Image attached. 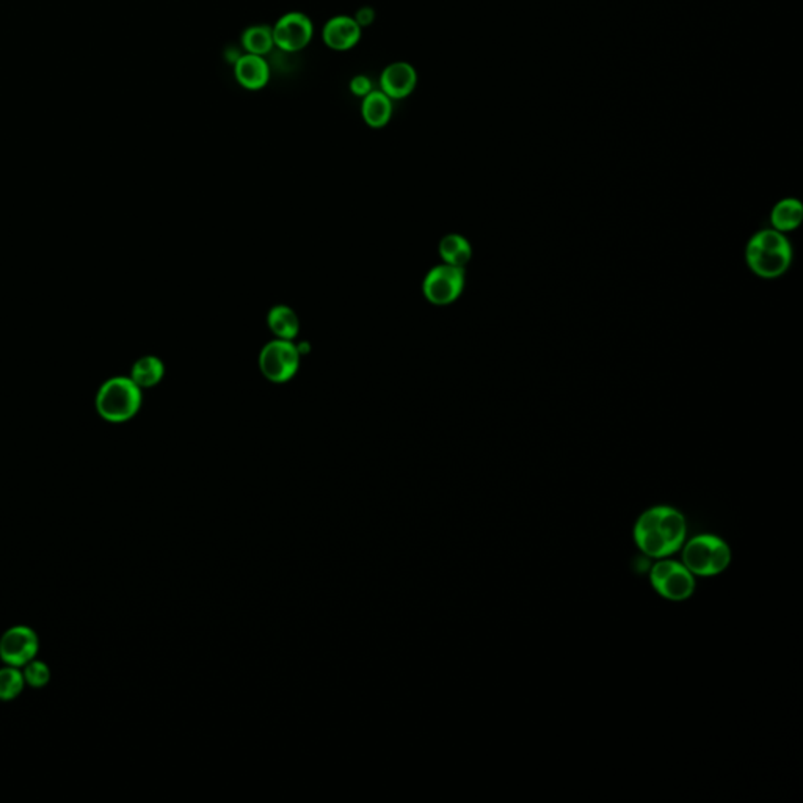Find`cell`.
<instances>
[{"instance_id":"obj_3","label":"cell","mask_w":803,"mask_h":803,"mask_svg":"<svg viewBox=\"0 0 803 803\" xmlns=\"http://www.w3.org/2000/svg\"><path fill=\"white\" fill-rule=\"evenodd\" d=\"M142 388L130 377L104 381L96 394V412L104 421L120 424L134 418L142 408Z\"/></svg>"},{"instance_id":"obj_15","label":"cell","mask_w":803,"mask_h":803,"mask_svg":"<svg viewBox=\"0 0 803 803\" xmlns=\"http://www.w3.org/2000/svg\"><path fill=\"white\" fill-rule=\"evenodd\" d=\"M803 217V207L800 201L788 198L780 201L772 211V225L775 231L788 232L800 225Z\"/></svg>"},{"instance_id":"obj_23","label":"cell","mask_w":803,"mask_h":803,"mask_svg":"<svg viewBox=\"0 0 803 803\" xmlns=\"http://www.w3.org/2000/svg\"><path fill=\"white\" fill-rule=\"evenodd\" d=\"M244 54L245 52L240 51L238 47H232V49H228V51H225L226 62L234 66V64L238 63V58L242 57Z\"/></svg>"},{"instance_id":"obj_19","label":"cell","mask_w":803,"mask_h":803,"mask_svg":"<svg viewBox=\"0 0 803 803\" xmlns=\"http://www.w3.org/2000/svg\"><path fill=\"white\" fill-rule=\"evenodd\" d=\"M24 676L20 667L7 665L0 668V700H13L24 689Z\"/></svg>"},{"instance_id":"obj_5","label":"cell","mask_w":803,"mask_h":803,"mask_svg":"<svg viewBox=\"0 0 803 803\" xmlns=\"http://www.w3.org/2000/svg\"><path fill=\"white\" fill-rule=\"evenodd\" d=\"M649 581L655 590L670 601H684L695 590L694 574L675 560L657 562L651 570Z\"/></svg>"},{"instance_id":"obj_4","label":"cell","mask_w":803,"mask_h":803,"mask_svg":"<svg viewBox=\"0 0 803 803\" xmlns=\"http://www.w3.org/2000/svg\"><path fill=\"white\" fill-rule=\"evenodd\" d=\"M732 562V549L715 535H698L689 541L682 553V565L697 576H715Z\"/></svg>"},{"instance_id":"obj_6","label":"cell","mask_w":803,"mask_h":803,"mask_svg":"<svg viewBox=\"0 0 803 803\" xmlns=\"http://www.w3.org/2000/svg\"><path fill=\"white\" fill-rule=\"evenodd\" d=\"M300 364V348L284 339L269 342L261 352L259 366L265 379L273 383H284L292 379Z\"/></svg>"},{"instance_id":"obj_2","label":"cell","mask_w":803,"mask_h":803,"mask_svg":"<svg viewBox=\"0 0 803 803\" xmlns=\"http://www.w3.org/2000/svg\"><path fill=\"white\" fill-rule=\"evenodd\" d=\"M746 256L753 273L763 278H777L788 271L792 250L783 232L765 230L753 236L747 245Z\"/></svg>"},{"instance_id":"obj_9","label":"cell","mask_w":803,"mask_h":803,"mask_svg":"<svg viewBox=\"0 0 803 803\" xmlns=\"http://www.w3.org/2000/svg\"><path fill=\"white\" fill-rule=\"evenodd\" d=\"M39 640L37 632L29 626H13L0 637V659L7 665L22 667L35 659Z\"/></svg>"},{"instance_id":"obj_21","label":"cell","mask_w":803,"mask_h":803,"mask_svg":"<svg viewBox=\"0 0 803 803\" xmlns=\"http://www.w3.org/2000/svg\"><path fill=\"white\" fill-rule=\"evenodd\" d=\"M372 90H375V88H373L372 80L367 78V76H364V74L355 76V78L350 80V91L354 93L355 96H367Z\"/></svg>"},{"instance_id":"obj_18","label":"cell","mask_w":803,"mask_h":803,"mask_svg":"<svg viewBox=\"0 0 803 803\" xmlns=\"http://www.w3.org/2000/svg\"><path fill=\"white\" fill-rule=\"evenodd\" d=\"M439 255L444 263L463 269L471 259V245L466 238L458 234H449L439 244Z\"/></svg>"},{"instance_id":"obj_12","label":"cell","mask_w":803,"mask_h":803,"mask_svg":"<svg viewBox=\"0 0 803 803\" xmlns=\"http://www.w3.org/2000/svg\"><path fill=\"white\" fill-rule=\"evenodd\" d=\"M232 68H234L236 80L245 90H263V87L271 80V66L265 57H261V55H253V54L245 52Z\"/></svg>"},{"instance_id":"obj_14","label":"cell","mask_w":803,"mask_h":803,"mask_svg":"<svg viewBox=\"0 0 803 803\" xmlns=\"http://www.w3.org/2000/svg\"><path fill=\"white\" fill-rule=\"evenodd\" d=\"M273 47L275 39L271 26H251L242 33V49L247 54L265 57L273 51Z\"/></svg>"},{"instance_id":"obj_16","label":"cell","mask_w":803,"mask_h":803,"mask_svg":"<svg viewBox=\"0 0 803 803\" xmlns=\"http://www.w3.org/2000/svg\"><path fill=\"white\" fill-rule=\"evenodd\" d=\"M165 375V366L157 356H143L137 360L132 366L130 379L136 381L140 388H153L159 385Z\"/></svg>"},{"instance_id":"obj_1","label":"cell","mask_w":803,"mask_h":803,"mask_svg":"<svg viewBox=\"0 0 803 803\" xmlns=\"http://www.w3.org/2000/svg\"><path fill=\"white\" fill-rule=\"evenodd\" d=\"M688 526L680 510L656 506L643 512L634 526V540L643 554L665 559L682 549Z\"/></svg>"},{"instance_id":"obj_11","label":"cell","mask_w":803,"mask_h":803,"mask_svg":"<svg viewBox=\"0 0 803 803\" xmlns=\"http://www.w3.org/2000/svg\"><path fill=\"white\" fill-rule=\"evenodd\" d=\"M363 29L354 16H334L322 30V39L331 51L346 52L360 43Z\"/></svg>"},{"instance_id":"obj_17","label":"cell","mask_w":803,"mask_h":803,"mask_svg":"<svg viewBox=\"0 0 803 803\" xmlns=\"http://www.w3.org/2000/svg\"><path fill=\"white\" fill-rule=\"evenodd\" d=\"M269 327H271L272 331L277 336L278 339L292 341L298 334L300 323H298V317H297L296 313L292 309L288 308V306H275L269 313Z\"/></svg>"},{"instance_id":"obj_20","label":"cell","mask_w":803,"mask_h":803,"mask_svg":"<svg viewBox=\"0 0 803 803\" xmlns=\"http://www.w3.org/2000/svg\"><path fill=\"white\" fill-rule=\"evenodd\" d=\"M21 672L24 676V682L32 688H43L51 680V670L45 662L38 659L27 662L26 665H22Z\"/></svg>"},{"instance_id":"obj_8","label":"cell","mask_w":803,"mask_h":803,"mask_svg":"<svg viewBox=\"0 0 803 803\" xmlns=\"http://www.w3.org/2000/svg\"><path fill=\"white\" fill-rule=\"evenodd\" d=\"M464 288V273L460 267L449 263L438 265L429 272L424 280V296L433 305H449L456 302Z\"/></svg>"},{"instance_id":"obj_13","label":"cell","mask_w":803,"mask_h":803,"mask_svg":"<svg viewBox=\"0 0 803 803\" xmlns=\"http://www.w3.org/2000/svg\"><path fill=\"white\" fill-rule=\"evenodd\" d=\"M392 109L391 97L386 96L381 90H372L363 97L361 115L369 128L381 129L391 120Z\"/></svg>"},{"instance_id":"obj_22","label":"cell","mask_w":803,"mask_h":803,"mask_svg":"<svg viewBox=\"0 0 803 803\" xmlns=\"http://www.w3.org/2000/svg\"><path fill=\"white\" fill-rule=\"evenodd\" d=\"M354 18L360 24L361 29L372 26L373 21H375V10L372 7L360 8Z\"/></svg>"},{"instance_id":"obj_7","label":"cell","mask_w":803,"mask_h":803,"mask_svg":"<svg viewBox=\"0 0 803 803\" xmlns=\"http://www.w3.org/2000/svg\"><path fill=\"white\" fill-rule=\"evenodd\" d=\"M272 30L275 47L288 54L303 51L314 37L313 21L300 12L284 14L272 26Z\"/></svg>"},{"instance_id":"obj_10","label":"cell","mask_w":803,"mask_h":803,"mask_svg":"<svg viewBox=\"0 0 803 803\" xmlns=\"http://www.w3.org/2000/svg\"><path fill=\"white\" fill-rule=\"evenodd\" d=\"M418 85V72L412 63L396 62L388 64L380 76V90L392 101L410 96Z\"/></svg>"}]
</instances>
